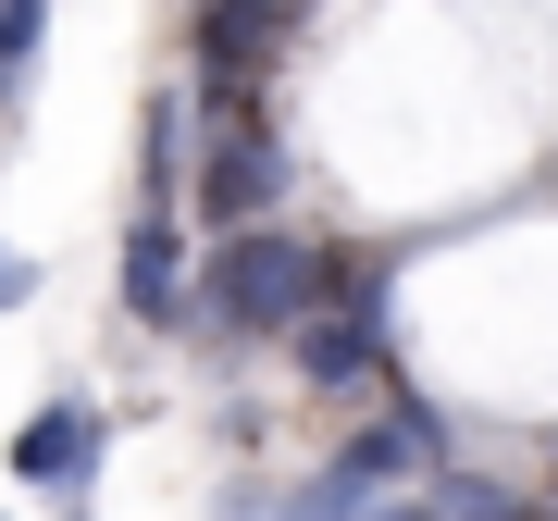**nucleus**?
<instances>
[{
  "mask_svg": "<svg viewBox=\"0 0 558 521\" xmlns=\"http://www.w3.org/2000/svg\"><path fill=\"white\" fill-rule=\"evenodd\" d=\"M336 286H348V274H336L311 237H286V223H236V237H211V260H199V323H223V336H299Z\"/></svg>",
  "mask_w": 558,
  "mask_h": 521,
  "instance_id": "1",
  "label": "nucleus"
},
{
  "mask_svg": "<svg viewBox=\"0 0 558 521\" xmlns=\"http://www.w3.org/2000/svg\"><path fill=\"white\" fill-rule=\"evenodd\" d=\"M299 0H199V100L211 112H248L260 100V62L286 50Z\"/></svg>",
  "mask_w": 558,
  "mask_h": 521,
  "instance_id": "3",
  "label": "nucleus"
},
{
  "mask_svg": "<svg viewBox=\"0 0 558 521\" xmlns=\"http://www.w3.org/2000/svg\"><path fill=\"white\" fill-rule=\"evenodd\" d=\"M435 509L447 521H558V509H521V497H497V484H472V472H435Z\"/></svg>",
  "mask_w": 558,
  "mask_h": 521,
  "instance_id": "9",
  "label": "nucleus"
},
{
  "mask_svg": "<svg viewBox=\"0 0 558 521\" xmlns=\"http://www.w3.org/2000/svg\"><path fill=\"white\" fill-rule=\"evenodd\" d=\"M38 38H50V0H0V112H13L25 75H38Z\"/></svg>",
  "mask_w": 558,
  "mask_h": 521,
  "instance_id": "8",
  "label": "nucleus"
},
{
  "mask_svg": "<svg viewBox=\"0 0 558 521\" xmlns=\"http://www.w3.org/2000/svg\"><path fill=\"white\" fill-rule=\"evenodd\" d=\"M124 311H137L149 336H174V323L199 311V274H186V249H174V211L124 223Z\"/></svg>",
  "mask_w": 558,
  "mask_h": 521,
  "instance_id": "5",
  "label": "nucleus"
},
{
  "mask_svg": "<svg viewBox=\"0 0 558 521\" xmlns=\"http://www.w3.org/2000/svg\"><path fill=\"white\" fill-rule=\"evenodd\" d=\"M100 447H112V422H100V410H87V398H50V410H25L13 472H25V484H50V497H87Z\"/></svg>",
  "mask_w": 558,
  "mask_h": 521,
  "instance_id": "4",
  "label": "nucleus"
},
{
  "mask_svg": "<svg viewBox=\"0 0 558 521\" xmlns=\"http://www.w3.org/2000/svg\"><path fill=\"white\" fill-rule=\"evenodd\" d=\"M373 509H385V484H373V472H360L348 447H336V460H323L311 484H286V509H274V521H373Z\"/></svg>",
  "mask_w": 558,
  "mask_h": 521,
  "instance_id": "6",
  "label": "nucleus"
},
{
  "mask_svg": "<svg viewBox=\"0 0 558 521\" xmlns=\"http://www.w3.org/2000/svg\"><path fill=\"white\" fill-rule=\"evenodd\" d=\"M25 299H38V260H25V249H0V311H25Z\"/></svg>",
  "mask_w": 558,
  "mask_h": 521,
  "instance_id": "10",
  "label": "nucleus"
},
{
  "mask_svg": "<svg viewBox=\"0 0 558 521\" xmlns=\"http://www.w3.org/2000/svg\"><path fill=\"white\" fill-rule=\"evenodd\" d=\"M199 223L211 237H236V223H274V199H286V137L260 112H211V149H199Z\"/></svg>",
  "mask_w": 558,
  "mask_h": 521,
  "instance_id": "2",
  "label": "nucleus"
},
{
  "mask_svg": "<svg viewBox=\"0 0 558 521\" xmlns=\"http://www.w3.org/2000/svg\"><path fill=\"white\" fill-rule=\"evenodd\" d=\"M373 521H447V509H435V497H385Z\"/></svg>",
  "mask_w": 558,
  "mask_h": 521,
  "instance_id": "11",
  "label": "nucleus"
},
{
  "mask_svg": "<svg viewBox=\"0 0 558 521\" xmlns=\"http://www.w3.org/2000/svg\"><path fill=\"white\" fill-rule=\"evenodd\" d=\"M174 149H186V100L161 87L149 124H137V211H174V199H186V186H174Z\"/></svg>",
  "mask_w": 558,
  "mask_h": 521,
  "instance_id": "7",
  "label": "nucleus"
}]
</instances>
